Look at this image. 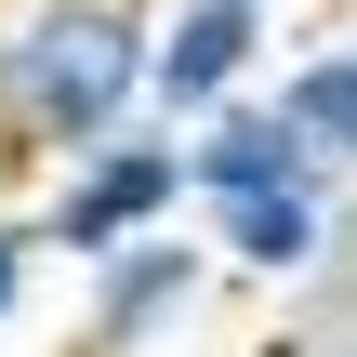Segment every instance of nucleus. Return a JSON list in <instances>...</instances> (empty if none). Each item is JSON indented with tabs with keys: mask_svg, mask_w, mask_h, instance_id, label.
Returning <instances> with one entry per match:
<instances>
[{
	"mask_svg": "<svg viewBox=\"0 0 357 357\" xmlns=\"http://www.w3.org/2000/svg\"><path fill=\"white\" fill-rule=\"evenodd\" d=\"M146 66H159V0H40L0 13V159H93L106 132L146 119Z\"/></svg>",
	"mask_w": 357,
	"mask_h": 357,
	"instance_id": "obj_1",
	"label": "nucleus"
},
{
	"mask_svg": "<svg viewBox=\"0 0 357 357\" xmlns=\"http://www.w3.org/2000/svg\"><path fill=\"white\" fill-rule=\"evenodd\" d=\"M199 212V159H185V132L172 119H132V132H106L93 159H66L53 185H40V252H66L79 278L106 265V252H132V238H172Z\"/></svg>",
	"mask_w": 357,
	"mask_h": 357,
	"instance_id": "obj_2",
	"label": "nucleus"
},
{
	"mask_svg": "<svg viewBox=\"0 0 357 357\" xmlns=\"http://www.w3.org/2000/svg\"><path fill=\"white\" fill-rule=\"evenodd\" d=\"M212 238L199 225H172V238H132V252H106L93 265V291H79V357H172L185 344V318L212 305Z\"/></svg>",
	"mask_w": 357,
	"mask_h": 357,
	"instance_id": "obj_3",
	"label": "nucleus"
},
{
	"mask_svg": "<svg viewBox=\"0 0 357 357\" xmlns=\"http://www.w3.org/2000/svg\"><path fill=\"white\" fill-rule=\"evenodd\" d=\"M265 40H278V13H265V0H159V66H146V119H172V132L225 119V106L252 93Z\"/></svg>",
	"mask_w": 357,
	"mask_h": 357,
	"instance_id": "obj_4",
	"label": "nucleus"
},
{
	"mask_svg": "<svg viewBox=\"0 0 357 357\" xmlns=\"http://www.w3.org/2000/svg\"><path fill=\"white\" fill-rule=\"evenodd\" d=\"M199 238L225 278H265V291H305L344 238V185L305 172V185H252V199H199Z\"/></svg>",
	"mask_w": 357,
	"mask_h": 357,
	"instance_id": "obj_5",
	"label": "nucleus"
},
{
	"mask_svg": "<svg viewBox=\"0 0 357 357\" xmlns=\"http://www.w3.org/2000/svg\"><path fill=\"white\" fill-rule=\"evenodd\" d=\"M265 106L291 119V146H305L331 185H357V40H305V53L278 66Z\"/></svg>",
	"mask_w": 357,
	"mask_h": 357,
	"instance_id": "obj_6",
	"label": "nucleus"
},
{
	"mask_svg": "<svg viewBox=\"0 0 357 357\" xmlns=\"http://www.w3.org/2000/svg\"><path fill=\"white\" fill-rule=\"evenodd\" d=\"M185 159H199V199H252V185H305V172H318L265 93H238L225 119H199V132H185Z\"/></svg>",
	"mask_w": 357,
	"mask_h": 357,
	"instance_id": "obj_7",
	"label": "nucleus"
},
{
	"mask_svg": "<svg viewBox=\"0 0 357 357\" xmlns=\"http://www.w3.org/2000/svg\"><path fill=\"white\" fill-rule=\"evenodd\" d=\"M265 357H357V331H344V318H318V305L291 291V318L265 331Z\"/></svg>",
	"mask_w": 357,
	"mask_h": 357,
	"instance_id": "obj_8",
	"label": "nucleus"
},
{
	"mask_svg": "<svg viewBox=\"0 0 357 357\" xmlns=\"http://www.w3.org/2000/svg\"><path fill=\"white\" fill-rule=\"evenodd\" d=\"M305 305H318V318H344V331H357V199H344V238H331V265L305 278Z\"/></svg>",
	"mask_w": 357,
	"mask_h": 357,
	"instance_id": "obj_9",
	"label": "nucleus"
},
{
	"mask_svg": "<svg viewBox=\"0 0 357 357\" xmlns=\"http://www.w3.org/2000/svg\"><path fill=\"white\" fill-rule=\"evenodd\" d=\"M26 278H40V225H26V212H0V331L26 318Z\"/></svg>",
	"mask_w": 357,
	"mask_h": 357,
	"instance_id": "obj_10",
	"label": "nucleus"
},
{
	"mask_svg": "<svg viewBox=\"0 0 357 357\" xmlns=\"http://www.w3.org/2000/svg\"><path fill=\"white\" fill-rule=\"evenodd\" d=\"M0 13H40V0H0Z\"/></svg>",
	"mask_w": 357,
	"mask_h": 357,
	"instance_id": "obj_11",
	"label": "nucleus"
}]
</instances>
